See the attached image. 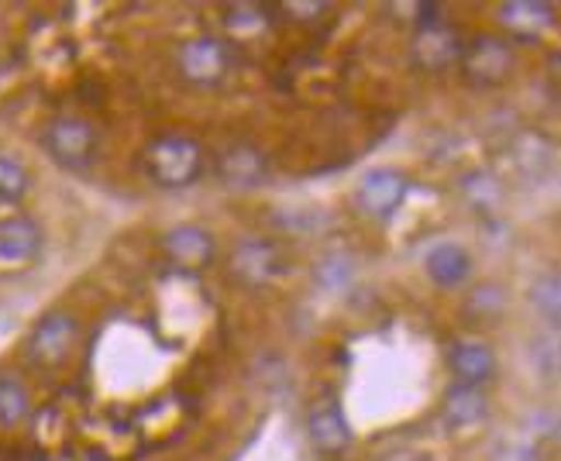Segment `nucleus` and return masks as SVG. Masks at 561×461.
Masks as SVG:
<instances>
[{"label": "nucleus", "mask_w": 561, "mask_h": 461, "mask_svg": "<svg viewBox=\"0 0 561 461\" xmlns=\"http://www.w3.org/2000/svg\"><path fill=\"white\" fill-rule=\"evenodd\" d=\"M145 176L162 189H183L204 173V149L190 135H159L145 145Z\"/></svg>", "instance_id": "nucleus-1"}, {"label": "nucleus", "mask_w": 561, "mask_h": 461, "mask_svg": "<svg viewBox=\"0 0 561 461\" xmlns=\"http://www.w3.org/2000/svg\"><path fill=\"white\" fill-rule=\"evenodd\" d=\"M80 345V321L69 310H48L24 337V355L38 369H59Z\"/></svg>", "instance_id": "nucleus-2"}, {"label": "nucleus", "mask_w": 561, "mask_h": 461, "mask_svg": "<svg viewBox=\"0 0 561 461\" xmlns=\"http://www.w3.org/2000/svg\"><path fill=\"white\" fill-rule=\"evenodd\" d=\"M42 145H45V152L53 155V162L80 173V169H87L96 155V128L87 117L62 114L56 120H48Z\"/></svg>", "instance_id": "nucleus-3"}, {"label": "nucleus", "mask_w": 561, "mask_h": 461, "mask_svg": "<svg viewBox=\"0 0 561 461\" xmlns=\"http://www.w3.org/2000/svg\"><path fill=\"white\" fill-rule=\"evenodd\" d=\"M176 69L193 87H217L231 72V48L225 38L193 35L176 48Z\"/></svg>", "instance_id": "nucleus-4"}, {"label": "nucleus", "mask_w": 561, "mask_h": 461, "mask_svg": "<svg viewBox=\"0 0 561 461\" xmlns=\"http://www.w3.org/2000/svg\"><path fill=\"white\" fill-rule=\"evenodd\" d=\"M461 77L472 87L490 90L510 80L514 72V48L496 35H476L469 45H461Z\"/></svg>", "instance_id": "nucleus-5"}, {"label": "nucleus", "mask_w": 561, "mask_h": 461, "mask_svg": "<svg viewBox=\"0 0 561 461\" xmlns=\"http://www.w3.org/2000/svg\"><path fill=\"white\" fill-rule=\"evenodd\" d=\"M407 176L400 169H389V165H379V169H369L362 180H358V189H355V204L362 214L376 217V221H386V217H393L403 200H407Z\"/></svg>", "instance_id": "nucleus-6"}, {"label": "nucleus", "mask_w": 561, "mask_h": 461, "mask_svg": "<svg viewBox=\"0 0 561 461\" xmlns=\"http://www.w3.org/2000/svg\"><path fill=\"white\" fill-rule=\"evenodd\" d=\"M42 252V228L28 214L0 217V269H24Z\"/></svg>", "instance_id": "nucleus-7"}, {"label": "nucleus", "mask_w": 561, "mask_h": 461, "mask_svg": "<svg viewBox=\"0 0 561 461\" xmlns=\"http://www.w3.org/2000/svg\"><path fill=\"white\" fill-rule=\"evenodd\" d=\"M279 273V249L265 238H245L241 245H234L231 252V276L249 286V289H262L270 286Z\"/></svg>", "instance_id": "nucleus-8"}, {"label": "nucleus", "mask_w": 561, "mask_h": 461, "mask_svg": "<svg viewBox=\"0 0 561 461\" xmlns=\"http://www.w3.org/2000/svg\"><path fill=\"white\" fill-rule=\"evenodd\" d=\"M265 176H270V159L255 145L238 141L217 155V180L231 189H255L265 183Z\"/></svg>", "instance_id": "nucleus-9"}, {"label": "nucleus", "mask_w": 561, "mask_h": 461, "mask_svg": "<svg viewBox=\"0 0 561 461\" xmlns=\"http://www.w3.org/2000/svg\"><path fill=\"white\" fill-rule=\"evenodd\" d=\"M307 438H310V445L317 451L341 454V451L352 445V427H348L345 410H341L334 400L313 403L310 414H307Z\"/></svg>", "instance_id": "nucleus-10"}, {"label": "nucleus", "mask_w": 561, "mask_h": 461, "mask_svg": "<svg viewBox=\"0 0 561 461\" xmlns=\"http://www.w3.org/2000/svg\"><path fill=\"white\" fill-rule=\"evenodd\" d=\"M162 252L169 255V262H176L180 269H207L214 262V238L197 224H180L173 231H165Z\"/></svg>", "instance_id": "nucleus-11"}, {"label": "nucleus", "mask_w": 561, "mask_h": 461, "mask_svg": "<svg viewBox=\"0 0 561 461\" xmlns=\"http://www.w3.org/2000/svg\"><path fill=\"white\" fill-rule=\"evenodd\" d=\"M413 62L421 69H445L461 59V38L442 21H431L413 38Z\"/></svg>", "instance_id": "nucleus-12"}, {"label": "nucleus", "mask_w": 561, "mask_h": 461, "mask_svg": "<svg viewBox=\"0 0 561 461\" xmlns=\"http://www.w3.org/2000/svg\"><path fill=\"white\" fill-rule=\"evenodd\" d=\"M448 369L455 376V382L461 385H476L482 390L485 382L496 376V355L490 345H479V342H455L448 348Z\"/></svg>", "instance_id": "nucleus-13"}, {"label": "nucleus", "mask_w": 561, "mask_h": 461, "mask_svg": "<svg viewBox=\"0 0 561 461\" xmlns=\"http://www.w3.org/2000/svg\"><path fill=\"white\" fill-rule=\"evenodd\" d=\"M500 24L517 38H538L554 24V8L538 4V0H506L496 11Z\"/></svg>", "instance_id": "nucleus-14"}, {"label": "nucleus", "mask_w": 561, "mask_h": 461, "mask_svg": "<svg viewBox=\"0 0 561 461\" xmlns=\"http://www.w3.org/2000/svg\"><path fill=\"white\" fill-rule=\"evenodd\" d=\"M424 269L431 276L434 286H442V289H455L461 286L469 276H472V258L469 252L455 245V241H442V245H434L424 258Z\"/></svg>", "instance_id": "nucleus-15"}, {"label": "nucleus", "mask_w": 561, "mask_h": 461, "mask_svg": "<svg viewBox=\"0 0 561 461\" xmlns=\"http://www.w3.org/2000/svg\"><path fill=\"white\" fill-rule=\"evenodd\" d=\"M485 410H490V403H485L482 390L455 382L451 390L445 393V400H442V420L451 430H466V427H476L485 417Z\"/></svg>", "instance_id": "nucleus-16"}, {"label": "nucleus", "mask_w": 561, "mask_h": 461, "mask_svg": "<svg viewBox=\"0 0 561 461\" xmlns=\"http://www.w3.org/2000/svg\"><path fill=\"white\" fill-rule=\"evenodd\" d=\"M32 417V393L18 376H0V427L14 430Z\"/></svg>", "instance_id": "nucleus-17"}, {"label": "nucleus", "mask_w": 561, "mask_h": 461, "mask_svg": "<svg viewBox=\"0 0 561 461\" xmlns=\"http://www.w3.org/2000/svg\"><path fill=\"white\" fill-rule=\"evenodd\" d=\"M530 307L538 310V318L551 327H561V269H548L527 289Z\"/></svg>", "instance_id": "nucleus-18"}, {"label": "nucleus", "mask_w": 561, "mask_h": 461, "mask_svg": "<svg viewBox=\"0 0 561 461\" xmlns=\"http://www.w3.org/2000/svg\"><path fill=\"white\" fill-rule=\"evenodd\" d=\"M28 186H32V176H28V169H24V162L11 152H0V200L18 204L24 193H28Z\"/></svg>", "instance_id": "nucleus-19"}, {"label": "nucleus", "mask_w": 561, "mask_h": 461, "mask_svg": "<svg viewBox=\"0 0 561 461\" xmlns=\"http://www.w3.org/2000/svg\"><path fill=\"white\" fill-rule=\"evenodd\" d=\"M283 11H289V18H297V21H313L317 14H324L328 11V4H300V0H286L283 4Z\"/></svg>", "instance_id": "nucleus-20"}]
</instances>
